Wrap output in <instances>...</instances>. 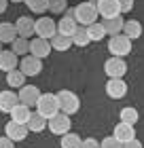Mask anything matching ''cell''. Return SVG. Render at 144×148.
<instances>
[{
	"instance_id": "obj_18",
	"label": "cell",
	"mask_w": 144,
	"mask_h": 148,
	"mask_svg": "<svg viewBox=\"0 0 144 148\" xmlns=\"http://www.w3.org/2000/svg\"><path fill=\"white\" fill-rule=\"evenodd\" d=\"M17 30H19V36H25V38H30L36 34V19H32V17H19L17 21Z\"/></svg>"
},
{
	"instance_id": "obj_25",
	"label": "cell",
	"mask_w": 144,
	"mask_h": 148,
	"mask_svg": "<svg viewBox=\"0 0 144 148\" xmlns=\"http://www.w3.org/2000/svg\"><path fill=\"white\" fill-rule=\"evenodd\" d=\"M123 34H127L132 40L140 38V36H142V23L138 21V19H127V21H125V28H123Z\"/></svg>"
},
{
	"instance_id": "obj_14",
	"label": "cell",
	"mask_w": 144,
	"mask_h": 148,
	"mask_svg": "<svg viewBox=\"0 0 144 148\" xmlns=\"http://www.w3.org/2000/svg\"><path fill=\"white\" fill-rule=\"evenodd\" d=\"M19 68V55L15 51H2L0 53V70L2 72H11V70H15Z\"/></svg>"
},
{
	"instance_id": "obj_31",
	"label": "cell",
	"mask_w": 144,
	"mask_h": 148,
	"mask_svg": "<svg viewBox=\"0 0 144 148\" xmlns=\"http://www.w3.org/2000/svg\"><path fill=\"white\" fill-rule=\"evenodd\" d=\"M119 119L125 121V123L136 125V123H138V119H140V114H138V110H136V108H132V106H125V108L119 112Z\"/></svg>"
},
{
	"instance_id": "obj_30",
	"label": "cell",
	"mask_w": 144,
	"mask_h": 148,
	"mask_svg": "<svg viewBox=\"0 0 144 148\" xmlns=\"http://www.w3.org/2000/svg\"><path fill=\"white\" fill-rule=\"evenodd\" d=\"M49 2H51V0H25V6H28L32 13L43 15V13L49 11Z\"/></svg>"
},
{
	"instance_id": "obj_13",
	"label": "cell",
	"mask_w": 144,
	"mask_h": 148,
	"mask_svg": "<svg viewBox=\"0 0 144 148\" xmlns=\"http://www.w3.org/2000/svg\"><path fill=\"white\" fill-rule=\"evenodd\" d=\"M40 95H43V93L38 91V87H36V85H23L21 89H19V99H21L23 104H28L30 108L38 104Z\"/></svg>"
},
{
	"instance_id": "obj_19",
	"label": "cell",
	"mask_w": 144,
	"mask_h": 148,
	"mask_svg": "<svg viewBox=\"0 0 144 148\" xmlns=\"http://www.w3.org/2000/svg\"><path fill=\"white\" fill-rule=\"evenodd\" d=\"M79 28V21H76V17H70V15H64L57 21V32L59 34H64V36H74V32H76Z\"/></svg>"
},
{
	"instance_id": "obj_32",
	"label": "cell",
	"mask_w": 144,
	"mask_h": 148,
	"mask_svg": "<svg viewBox=\"0 0 144 148\" xmlns=\"http://www.w3.org/2000/svg\"><path fill=\"white\" fill-rule=\"evenodd\" d=\"M68 11V0H51L49 2V13L53 15H61Z\"/></svg>"
},
{
	"instance_id": "obj_11",
	"label": "cell",
	"mask_w": 144,
	"mask_h": 148,
	"mask_svg": "<svg viewBox=\"0 0 144 148\" xmlns=\"http://www.w3.org/2000/svg\"><path fill=\"white\" fill-rule=\"evenodd\" d=\"M57 34V25L51 17H38L36 19V36H43V38H53Z\"/></svg>"
},
{
	"instance_id": "obj_6",
	"label": "cell",
	"mask_w": 144,
	"mask_h": 148,
	"mask_svg": "<svg viewBox=\"0 0 144 148\" xmlns=\"http://www.w3.org/2000/svg\"><path fill=\"white\" fill-rule=\"evenodd\" d=\"M104 72L108 78H123L127 72V64H125V57H119V55H112L104 62Z\"/></svg>"
},
{
	"instance_id": "obj_39",
	"label": "cell",
	"mask_w": 144,
	"mask_h": 148,
	"mask_svg": "<svg viewBox=\"0 0 144 148\" xmlns=\"http://www.w3.org/2000/svg\"><path fill=\"white\" fill-rule=\"evenodd\" d=\"M11 2H25V0H11Z\"/></svg>"
},
{
	"instance_id": "obj_17",
	"label": "cell",
	"mask_w": 144,
	"mask_h": 148,
	"mask_svg": "<svg viewBox=\"0 0 144 148\" xmlns=\"http://www.w3.org/2000/svg\"><path fill=\"white\" fill-rule=\"evenodd\" d=\"M19 102H21V99H19V93H15V91H6L4 89L0 93V110L2 112H11Z\"/></svg>"
},
{
	"instance_id": "obj_9",
	"label": "cell",
	"mask_w": 144,
	"mask_h": 148,
	"mask_svg": "<svg viewBox=\"0 0 144 148\" xmlns=\"http://www.w3.org/2000/svg\"><path fill=\"white\" fill-rule=\"evenodd\" d=\"M19 68H21L28 76H38L40 72H43V59L28 53V55L21 57V62H19Z\"/></svg>"
},
{
	"instance_id": "obj_10",
	"label": "cell",
	"mask_w": 144,
	"mask_h": 148,
	"mask_svg": "<svg viewBox=\"0 0 144 148\" xmlns=\"http://www.w3.org/2000/svg\"><path fill=\"white\" fill-rule=\"evenodd\" d=\"M106 95L110 99H123L127 95V83L123 78H108V83H106Z\"/></svg>"
},
{
	"instance_id": "obj_26",
	"label": "cell",
	"mask_w": 144,
	"mask_h": 148,
	"mask_svg": "<svg viewBox=\"0 0 144 148\" xmlns=\"http://www.w3.org/2000/svg\"><path fill=\"white\" fill-rule=\"evenodd\" d=\"M83 146V138L74 131H68L61 136V148H81Z\"/></svg>"
},
{
	"instance_id": "obj_36",
	"label": "cell",
	"mask_w": 144,
	"mask_h": 148,
	"mask_svg": "<svg viewBox=\"0 0 144 148\" xmlns=\"http://www.w3.org/2000/svg\"><path fill=\"white\" fill-rule=\"evenodd\" d=\"M83 146L85 148H95V146H100V142L93 140V138H87V140H83Z\"/></svg>"
},
{
	"instance_id": "obj_15",
	"label": "cell",
	"mask_w": 144,
	"mask_h": 148,
	"mask_svg": "<svg viewBox=\"0 0 144 148\" xmlns=\"http://www.w3.org/2000/svg\"><path fill=\"white\" fill-rule=\"evenodd\" d=\"M112 133L121 140V144L125 146V142H129L132 138H136V127H134L132 123H125V121H121V123H116V127H114Z\"/></svg>"
},
{
	"instance_id": "obj_27",
	"label": "cell",
	"mask_w": 144,
	"mask_h": 148,
	"mask_svg": "<svg viewBox=\"0 0 144 148\" xmlns=\"http://www.w3.org/2000/svg\"><path fill=\"white\" fill-rule=\"evenodd\" d=\"M11 49L15 51V53H17L19 57L28 55V53H30V38H25V36H17L15 40H13Z\"/></svg>"
},
{
	"instance_id": "obj_20",
	"label": "cell",
	"mask_w": 144,
	"mask_h": 148,
	"mask_svg": "<svg viewBox=\"0 0 144 148\" xmlns=\"http://www.w3.org/2000/svg\"><path fill=\"white\" fill-rule=\"evenodd\" d=\"M25 78H28V74H25L21 68H15V70L6 72V85H9L11 89H21L25 85Z\"/></svg>"
},
{
	"instance_id": "obj_23",
	"label": "cell",
	"mask_w": 144,
	"mask_h": 148,
	"mask_svg": "<svg viewBox=\"0 0 144 148\" xmlns=\"http://www.w3.org/2000/svg\"><path fill=\"white\" fill-rule=\"evenodd\" d=\"M9 114H11V119L19 121V123H28L30 116H32V110H30V106H28V104L19 102V104H17V106H15V108H13Z\"/></svg>"
},
{
	"instance_id": "obj_4",
	"label": "cell",
	"mask_w": 144,
	"mask_h": 148,
	"mask_svg": "<svg viewBox=\"0 0 144 148\" xmlns=\"http://www.w3.org/2000/svg\"><path fill=\"white\" fill-rule=\"evenodd\" d=\"M57 99H59V108L61 112H68V114H76L81 108V99L74 91L70 89H61L57 91Z\"/></svg>"
},
{
	"instance_id": "obj_35",
	"label": "cell",
	"mask_w": 144,
	"mask_h": 148,
	"mask_svg": "<svg viewBox=\"0 0 144 148\" xmlns=\"http://www.w3.org/2000/svg\"><path fill=\"white\" fill-rule=\"evenodd\" d=\"M13 144H15V140H13V138H9V136L4 133V138L0 140V146H2V148H11Z\"/></svg>"
},
{
	"instance_id": "obj_37",
	"label": "cell",
	"mask_w": 144,
	"mask_h": 148,
	"mask_svg": "<svg viewBox=\"0 0 144 148\" xmlns=\"http://www.w3.org/2000/svg\"><path fill=\"white\" fill-rule=\"evenodd\" d=\"M140 146H142V142L136 140V138H132L129 142H125V148H140Z\"/></svg>"
},
{
	"instance_id": "obj_7",
	"label": "cell",
	"mask_w": 144,
	"mask_h": 148,
	"mask_svg": "<svg viewBox=\"0 0 144 148\" xmlns=\"http://www.w3.org/2000/svg\"><path fill=\"white\" fill-rule=\"evenodd\" d=\"M4 133H6L9 138H13L15 142H21V140H25V138H28L30 127H28V123H19V121L11 119L9 123L4 125Z\"/></svg>"
},
{
	"instance_id": "obj_29",
	"label": "cell",
	"mask_w": 144,
	"mask_h": 148,
	"mask_svg": "<svg viewBox=\"0 0 144 148\" xmlns=\"http://www.w3.org/2000/svg\"><path fill=\"white\" fill-rule=\"evenodd\" d=\"M87 30H89V36H91L93 42H100V40H104V36L108 34L106 28H104V23H100V21H93L91 25H87Z\"/></svg>"
},
{
	"instance_id": "obj_1",
	"label": "cell",
	"mask_w": 144,
	"mask_h": 148,
	"mask_svg": "<svg viewBox=\"0 0 144 148\" xmlns=\"http://www.w3.org/2000/svg\"><path fill=\"white\" fill-rule=\"evenodd\" d=\"M74 17H76V21L81 25H91L93 21H98L100 17V11H98V4L91 2V0H83V2H79L74 6Z\"/></svg>"
},
{
	"instance_id": "obj_22",
	"label": "cell",
	"mask_w": 144,
	"mask_h": 148,
	"mask_svg": "<svg viewBox=\"0 0 144 148\" xmlns=\"http://www.w3.org/2000/svg\"><path fill=\"white\" fill-rule=\"evenodd\" d=\"M104 28H106V32L110 36H114V34H121L123 32V28H125V21H123V17L121 15H116V17H108V19H104Z\"/></svg>"
},
{
	"instance_id": "obj_12",
	"label": "cell",
	"mask_w": 144,
	"mask_h": 148,
	"mask_svg": "<svg viewBox=\"0 0 144 148\" xmlns=\"http://www.w3.org/2000/svg\"><path fill=\"white\" fill-rule=\"evenodd\" d=\"M98 11H100V17H116L121 15V2L119 0H98Z\"/></svg>"
},
{
	"instance_id": "obj_5",
	"label": "cell",
	"mask_w": 144,
	"mask_h": 148,
	"mask_svg": "<svg viewBox=\"0 0 144 148\" xmlns=\"http://www.w3.org/2000/svg\"><path fill=\"white\" fill-rule=\"evenodd\" d=\"M72 114H68V112H57L55 116H51L49 119V131L53 133V136H64V133L70 131V127H72Z\"/></svg>"
},
{
	"instance_id": "obj_24",
	"label": "cell",
	"mask_w": 144,
	"mask_h": 148,
	"mask_svg": "<svg viewBox=\"0 0 144 148\" xmlns=\"http://www.w3.org/2000/svg\"><path fill=\"white\" fill-rule=\"evenodd\" d=\"M51 45H53V51H68L74 45V40H72V36H64V34L57 32V34L51 38Z\"/></svg>"
},
{
	"instance_id": "obj_28",
	"label": "cell",
	"mask_w": 144,
	"mask_h": 148,
	"mask_svg": "<svg viewBox=\"0 0 144 148\" xmlns=\"http://www.w3.org/2000/svg\"><path fill=\"white\" fill-rule=\"evenodd\" d=\"M72 40H74V45H76V47H87L89 42H91V36H89L87 25H81L79 23V28H76V32H74Z\"/></svg>"
},
{
	"instance_id": "obj_21",
	"label": "cell",
	"mask_w": 144,
	"mask_h": 148,
	"mask_svg": "<svg viewBox=\"0 0 144 148\" xmlns=\"http://www.w3.org/2000/svg\"><path fill=\"white\" fill-rule=\"evenodd\" d=\"M28 127H30V131L40 133V131H45L47 127H49V119L43 116V114L36 110V112H32V116H30V121H28Z\"/></svg>"
},
{
	"instance_id": "obj_2",
	"label": "cell",
	"mask_w": 144,
	"mask_h": 148,
	"mask_svg": "<svg viewBox=\"0 0 144 148\" xmlns=\"http://www.w3.org/2000/svg\"><path fill=\"white\" fill-rule=\"evenodd\" d=\"M108 51H110V55L127 57L129 53H132V38L127 34H123V32L110 36V40H108Z\"/></svg>"
},
{
	"instance_id": "obj_33",
	"label": "cell",
	"mask_w": 144,
	"mask_h": 148,
	"mask_svg": "<svg viewBox=\"0 0 144 148\" xmlns=\"http://www.w3.org/2000/svg\"><path fill=\"white\" fill-rule=\"evenodd\" d=\"M102 146H104V148H121L123 144H121V140L112 133V136H106L104 140H102Z\"/></svg>"
},
{
	"instance_id": "obj_34",
	"label": "cell",
	"mask_w": 144,
	"mask_h": 148,
	"mask_svg": "<svg viewBox=\"0 0 144 148\" xmlns=\"http://www.w3.org/2000/svg\"><path fill=\"white\" fill-rule=\"evenodd\" d=\"M121 2V13H129L134 9V0H119Z\"/></svg>"
},
{
	"instance_id": "obj_8",
	"label": "cell",
	"mask_w": 144,
	"mask_h": 148,
	"mask_svg": "<svg viewBox=\"0 0 144 148\" xmlns=\"http://www.w3.org/2000/svg\"><path fill=\"white\" fill-rule=\"evenodd\" d=\"M51 51H53V45H51V40H49V38L36 36V38H32V40H30V53H32V55H36V57H40V59H45V57H49V55H51Z\"/></svg>"
},
{
	"instance_id": "obj_16",
	"label": "cell",
	"mask_w": 144,
	"mask_h": 148,
	"mask_svg": "<svg viewBox=\"0 0 144 148\" xmlns=\"http://www.w3.org/2000/svg\"><path fill=\"white\" fill-rule=\"evenodd\" d=\"M17 36H19V30L15 23H9V21L0 23V42L2 45H13V40Z\"/></svg>"
},
{
	"instance_id": "obj_3",
	"label": "cell",
	"mask_w": 144,
	"mask_h": 148,
	"mask_svg": "<svg viewBox=\"0 0 144 148\" xmlns=\"http://www.w3.org/2000/svg\"><path fill=\"white\" fill-rule=\"evenodd\" d=\"M36 110L43 114V116H47V119L55 116V114L61 110V108H59L57 93H43L40 99H38V104H36Z\"/></svg>"
},
{
	"instance_id": "obj_38",
	"label": "cell",
	"mask_w": 144,
	"mask_h": 148,
	"mask_svg": "<svg viewBox=\"0 0 144 148\" xmlns=\"http://www.w3.org/2000/svg\"><path fill=\"white\" fill-rule=\"evenodd\" d=\"M6 2H9V0H0V13H4V9H6Z\"/></svg>"
}]
</instances>
